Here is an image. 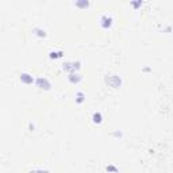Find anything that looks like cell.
<instances>
[{"instance_id":"277c9868","label":"cell","mask_w":173,"mask_h":173,"mask_svg":"<svg viewBox=\"0 0 173 173\" xmlns=\"http://www.w3.org/2000/svg\"><path fill=\"white\" fill-rule=\"evenodd\" d=\"M93 120H95V123H100V122H101V114L100 112L93 114Z\"/></svg>"},{"instance_id":"5b68a950","label":"cell","mask_w":173,"mask_h":173,"mask_svg":"<svg viewBox=\"0 0 173 173\" xmlns=\"http://www.w3.org/2000/svg\"><path fill=\"white\" fill-rule=\"evenodd\" d=\"M62 56V52H57V53H52V57L53 58H58V57H61Z\"/></svg>"},{"instance_id":"3957f363","label":"cell","mask_w":173,"mask_h":173,"mask_svg":"<svg viewBox=\"0 0 173 173\" xmlns=\"http://www.w3.org/2000/svg\"><path fill=\"white\" fill-rule=\"evenodd\" d=\"M20 80L26 82H33V77H30V74H20Z\"/></svg>"},{"instance_id":"52a82bcc","label":"cell","mask_w":173,"mask_h":173,"mask_svg":"<svg viewBox=\"0 0 173 173\" xmlns=\"http://www.w3.org/2000/svg\"><path fill=\"white\" fill-rule=\"evenodd\" d=\"M107 170H114V172H116V168H114V166H107Z\"/></svg>"},{"instance_id":"7a4b0ae2","label":"cell","mask_w":173,"mask_h":173,"mask_svg":"<svg viewBox=\"0 0 173 173\" xmlns=\"http://www.w3.org/2000/svg\"><path fill=\"white\" fill-rule=\"evenodd\" d=\"M101 20H103V26L104 27H107L111 25V18H107V15H104L103 18H101Z\"/></svg>"},{"instance_id":"6da1fadb","label":"cell","mask_w":173,"mask_h":173,"mask_svg":"<svg viewBox=\"0 0 173 173\" xmlns=\"http://www.w3.org/2000/svg\"><path fill=\"white\" fill-rule=\"evenodd\" d=\"M37 85L39 87V88H45V89H49L50 88V82L48 81V80H46V78H38V80H37Z\"/></svg>"},{"instance_id":"8992f818","label":"cell","mask_w":173,"mask_h":173,"mask_svg":"<svg viewBox=\"0 0 173 173\" xmlns=\"http://www.w3.org/2000/svg\"><path fill=\"white\" fill-rule=\"evenodd\" d=\"M31 173H49L48 170H42V169H39V170H33Z\"/></svg>"}]
</instances>
